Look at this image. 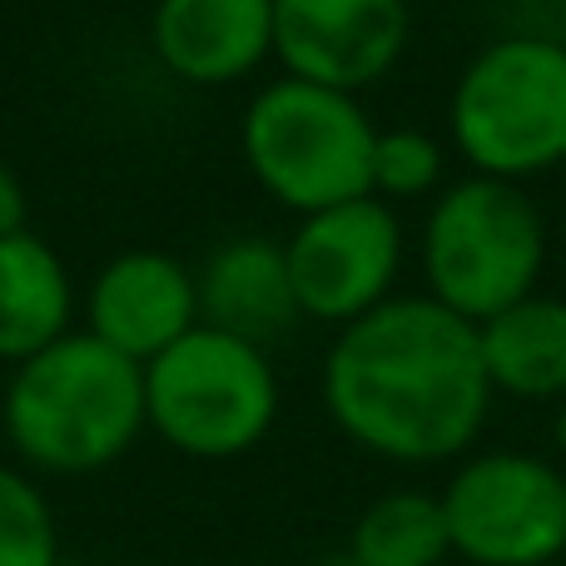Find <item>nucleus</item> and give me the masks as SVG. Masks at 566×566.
<instances>
[{
	"instance_id": "2eb2a0df",
	"label": "nucleus",
	"mask_w": 566,
	"mask_h": 566,
	"mask_svg": "<svg viewBox=\"0 0 566 566\" xmlns=\"http://www.w3.org/2000/svg\"><path fill=\"white\" fill-rule=\"evenodd\" d=\"M452 557L448 517L438 492H382L363 507V517L348 532L353 566H442Z\"/></svg>"
},
{
	"instance_id": "7ed1b4c3",
	"label": "nucleus",
	"mask_w": 566,
	"mask_h": 566,
	"mask_svg": "<svg viewBox=\"0 0 566 566\" xmlns=\"http://www.w3.org/2000/svg\"><path fill=\"white\" fill-rule=\"evenodd\" d=\"M448 129L488 179L522 185L566 165V40L512 30L482 45L452 85Z\"/></svg>"
},
{
	"instance_id": "20e7f679",
	"label": "nucleus",
	"mask_w": 566,
	"mask_h": 566,
	"mask_svg": "<svg viewBox=\"0 0 566 566\" xmlns=\"http://www.w3.org/2000/svg\"><path fill=\"white\" fill-rule=\"evenodd\" d=\"M547 264V224L532 195L512 179L472 175L442 189L422 224V274L428 298L468 323L537 293Z\"/></svg>"
},
{
	"instance_id": "f03ea898",
	"label": "nucleus",
	"mask_w": 566,
	"mask_h": 566,
	"mask_svg": "<svg viewBox=\"0 0 566 566\" xmlns=\"http://www.w3.org/2000/svg\"><path fill=\"white\" fill-rule=\"evenodd\" d=\"M0 422L20 462L85 478L119 462L145 432V368L90 333H65L10 373Z\"/></svg>"
},
{
	"instance_id": "4468645a",
	"label": "nucleus",
	"mask_w": 566,
	"mask_h": 566,
	"mask_svg": "<svg viewBox=\"0 0 566 566\" xmlns=\"http://www.w3.org/2000/svg\"><path fill=\"white\" fill-rule=\"evenodd\" d=\"M70 289L65 259L40 234H10L0 239V363H25L45 353L70 333Z\"/></svg>"
},
{
	"instance_id": "6e6552de",
	"label": "nucleus",
	"mask_w": 566,
	"mask_h": 566,
	"mask_svg": "<svg viewBox=\"0 0 566 566\" xmlns=\"http://www.w3.org/2000/svg\"><path fill=\"white\" fill-rule=\"evenodd\" d=\"M283 259L303 318L348 328L392 298V279L402 269V224L382 199H348L303 214L283 244Z\"/></svg>"
},
{
	"instance_id": "9b49d317",
	"label": "nucleus",
	"mask_w": 566,
	"mask_h": 566,
	"mask_svg": "<svg viewBox=\"0 0 566 566\" xmlns=\"http://www.w3.org/2000/svg\"><path fill=\"white\" fill-rule=\"evenodd\" d=\"M149 45L189 85H234L274 55V0H155Z\"/></svg>"
},
{
	"instance_id": "423d86ee",
	"label": "nucleus",
	"mask_w": 566,
	"mask_h": 566,
	"mask_svg": "<svg viewBox=\"0 0 566 566\" xmlns=\"http://www.w3.org/2000/svg\"><path fill=\"white\" fill-rule=\"evenodd\" d=\"M279 418V373L269 348L219 328H189L145 363V428L205 462L244 458Z\"/></svg>"
},
{
	"instance_id": "9d476101",
	"label": "nucleus",
	"mask_w": 566,
	"mask_h": 566,
	"mask_svg": "<svg viewBox=\"0 0 566 566\" xmlns=\"http://www.w3.org/2000/svg\"><path fill=\"white\" fill-rule=\"evenodd\" d=\"M90 338L115 348L129 363H155L189 328H199V283L185 259L165 249L115 254L90 283Z\"/></svg>"
},
{
	"instance_id": "f8f14e48",
	"label": "nucleus",
	"mask_w": 566,
	"mask_h": 566,
	"mask_svg": "<svg viewBox=\"0 0 566 566\" xmlns=\"http://www.w3.org/2000/svg\"><path fill=\"white\" fill-rule=\"evenodd\" d=\"M195 283H199V323L234 333V338L254 343V348H269L303 318L298 298H293L289 259H283V244H274V239L259 234L229 239L205 259Z\"/></svg>"
},
{
	"instance_id": "39448f33",
	"label": "nucleus",
	"mask_w": 566,
	"mask_h": 566,
	"mask_svg": "<svg viewBox=\"0 0 566 566\" xmlns=\"http://www.w3.org/2000/svg\"><path fill=\"white\" fill-rule=\"evenodd\" d=\"M373 139L378 129L358 99L293 75L259 90L239 125L249 175L298 219L373 195Z\"/></svg>"
},
{
	"instance_id": "ddd939ff",
	"label": "nucleus",
	"mask_w": 566,
	"mask_h": 566,
	"mask_svg": "<svg viewBox=\"0 0 566 566\" xmlns=\"http://www.w3.org/2000/svg\"><path fill=\"white\" fill-rule=\"evenodd\" d=\"M478 343L492 392L527 402L566 398V298L527 293L478 323Z\"/></svg>"
},
{
	"instance_id": "a211bd4d",
	"label": "nucleus",
	"mask_w": 566,
	"mask_h": 566,
	"mask_svg": "<svg viewBox=\"0 0 566 566\" xmlns=\"http://www.w3.org/2000/svg\"><path fill=\"white\" fill-rule=\"evenodd\" d=\"M25 214H30L25 185H20V175L6 165V159H0V239L25 234Z\"/></svg>"
},
{
	"instance_id": "0eeeda50",
	"label": "nucleus",
	"mask_w": 566,
	"mask_h": 566,
	"mask_svg": "<svg viewBox=\"0 0 566 566\" xmlns=\"http://www.w3.org/2000/svg\"><path fill=\"white\" fill-rule=\"evenodd\" d=\"M438 497L452 557L472 566H552L566 552V478L537 452H478Z\"/></svg>"
},
{
	"instance_id": "f257e3e1",
	"label": "nucleus",
	"mask_w": 566,
	"mask_h": 566,
	"mask_svg": "<svg viewBox=\"0 0 566 566\" xmlns=\"http://www.w3.org/2000/svg\"><path fill=\"white\" fill-rule=\"evenodd\" d=\"M323 402L343 438L373 458H462L492 408L478 323L428 293H392L338 328L323 358Z\"/></svg>"
},
{
	"instance_id": "dca6fc26",
	"label": "nucleus",
	"mask_w": 566,
	"mask_h": 566,
	"mask_svg": "<svg viewBox=\"0 0 566 566\" xmlns=\"http://www.w3.org/2000/svg\"><path fill=\"white\" fill-rule=\"evenodd\" d=\"M60 532L45 492L0 462V566H55Z\"/></svg>"
},
{
	"instance_id": "1a4fd4ad",
	"label": "nucleus",
	"mask_w": 566,
	"mask_h": 566,
	"mask_svg": "<svg viewBox=\"0 0 566 566\" xmlns=\"http://www.w3.org/2000/svg\"><path fill=\"white\" fill-rule=\"evenodd\" d=\"M408 25V0H274V55L283 75L353 95L402 60Z\"/></svg>"
},
{
	"instance_id": "aec40b11",
	"label": "nucleus",
	"mask_w": 566,
	"mask_h": 566,
	"mask_svg": "<svg viewBox=\"0 0 566 566\" xmlns=\"http://www.w3.org/2000/svg\"><path fill=\"white\" fill-rule=\"evenodd\" d=\"M129 566H155V562H129Z\"/></svg>"
},
{
	"instance_id": "412c9836",
	"label": "nucleus",
	"mask_w": 566,
	"mask_h": 566,
	"mask_svg": "<svg viewBox=\"0 0 566 566\" xmlns=\"http://www.w3.org/2000/svg\"><path fill=\"white\" fill-rule=\"evenodd\" d=\"M562 169H566V165H562Z\"/></svg>"
},
{
	"instance_id": "6ab92c4d",
	"label": "nucleus",
	"mask_w": 566,
	"mask_h": 566,
	"mask_svg": "<svg viewBox=\"0 0 566 566\" xmlns=\"http://www.w3.org/2000/svg\"><path fill=\"white\" fill-rule=\"evenodd\" d=\"M552 438H557V448L566 452V398H562V408H557V422H552Z\"/></svg>"
},
{
	"instance_id": "f3484780",
	"label": "nucleus",
	"mask_w": 566,
	"mask_h": 566,
	"mask_svg": "<svg viewBox=\"0 0 566 566\" xmlns=\"http://www.w3.org/2000/svg\"><path fill=\"white\" fill-rule=\"evenodd\" d=\"M448 155L428 129H378L373 139V175L368 189L373 199H422L442 185Z\"/></svg>"
}]
</instances>
